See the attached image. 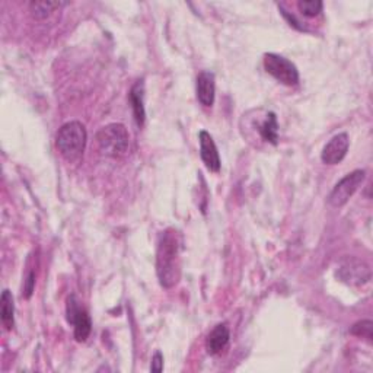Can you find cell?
Listing matches in <instances>:
<instances>
[{
    "label": "cell",
    "mask_w": 373,
    "mask_h": 373,
    "mask_svg": "<svg viewBox=\"0 0 373 373\" xmlns=\"http://www.w3.org/2000/svg\"><path fill=\"white\" fill-rule=\"evenodd\" d=\"M181 235L175 229L161 233L156 251V274L162 287L172 289L181 279Z\"/></svg>",
    "instance_id": "obj_1"
},
{
    "label": "cell",
    "mask_w": 373,
    "mask_h": 373,
    "mask_svg": "<svg viewBox=\"0 0 373 373\" xmlns=\"http://www.w3.org/2000/svg\"><path fill=\"white\" fill-rule=\"evenodd\" d=\"M88 142V133L80 121H69L59 129L56 136V146L60 155L71 163H78Z\"/></svg>",
    "instance_id": "obj_2"
},
{
    "label": "cell",
    "mask_w": 373,
    "mask_h": 373,
    "mask_svg": "<svg viewBox=\"0 0 373 373\" xmlns=\"http://www.w3.org/2000/svg\"><path fill=\"white\" fill-rule=\"evenodd\" d=\"M96 145L102 155L109 158H121L127 154L130 134L120 122H111L96 133Z\"/></svg>",
    "instance_id": "obj_3"
},
{
    "label": "cell",
    "mask_w": 373,
    "mask_h": 373,
    "mask_svg": "<svg viewBox=\"0 0 373 373\" xmlns=\"http://www.w3.org/2000/svg\"><path fill=\"white\" fill-rule=\"evenodd\" d=\"M264 69L269 75L286 87H295L299 84V71L290 60L274 53L264 54Z\"/></svg>",
    "instance_id": "obj_4"
},
{
    "label": "cell",
    "mask_w": 373,
    "mask_h": 373,
    "mask_svg": "<svg viewBox=\"0 0 373 373\" xmlns=\"http://www.w3.org/2000/svg\"><path fill=\"white\" fill-rule=\"evenodd\" d=\"M365 178H366V172L363 170H356L345 175L336 184L333 191L329 192L328 203L333 207H343L353 197V194L358 190V187L363 184Z\"/></svg>",
    "instance_id": "obj_5"
},
{
    "label": "cell",
    "mask_w": 373,
    "mask_h": 373,
    "mask_svg": "<svg viewBox=\"0 0 373 373\" xmlns=\"http://www.w3.org/2000/svg\"><path fill=\"white\" fill-rule=\"evenodd\" d=\"M66 313H67V321L71 322L75 328L76 341L79 343L87 341L92 331V321L87 309H84L79 305V300L76 299L75 295H72L67 299Z\"/></svg>",
    "instance_id": "obj_6"
},
{
    "label": "cell",
    "mask_w": 373,
    "mask_h": 373,
    "mask_svg": "<svg viewBox=\"0 0 373 373\" xmlns=\"http://www.w3.org/2000/svg\"><path fill=\"white\" fill-rule=\"evenodd\" d=\"M337 278L352 286H363L370 280V269L365 261L357 258L345 260L337 271Z\"/></svg>",
    "instance_id": "obj_7"
},
{
    "label": "cell",
    "mask_w": 373,
    "mask_h": 373,
    "mask_svg": "<svg viewBox=\"0 0 373 373\" xmlns=\"http://www.w3.org/2000/svg\"><path fill=\"white\" fill-rule=\"evenodd\" d=\"M350 147V139L347 133H340L334 136L322 149L321 159L327 165H337L340 163L345 155H347Z\"/></svg>",
    "instance_id": "obj_8"
},
{
    "label": "cell",
    "mask_w": 373,
    "mask_h": 373,
    "mask_svg": "<svg viewBox=\"0 0 373 373\" xmlns=\"http://www.w3.org/2000/svg\"><path fill=\"white\" fill-rule=\"evenodd\" d=\"M199 140H200V156L203 163L206 165V168L212 172H219L220 167H222V162H220L219 150L212 134L209 131L201 130L199 133Z\"/></svg>",
    "instance_id": "obj_9"
},
{
    "label": "cell",
    "mask_w": 373,
    "mask_h": 373,
    "mask_svg": "<svg viewBox=\"0 0 373 373\" xmlns=\"http://www.w3.org/2000/svg\"><path fill=\"white\" fill-rule=\"evenodd\" d=\"M197 100L203 107H212L216 96V80L212 72H200L196 84Z\"/></svg>",
    "instance_id": "obj_10"
},
{
    "label": "cell",
    "mask_w": 373,
    "mask_h": 373,
    "mask_svg": "<svg viewBox=\"0 0 373 373\" xmlns=\"http://www.w3.org/2000/svg\"><path fill=\"white\" fill-rule=\"evenodd\" d=\"M229 340H230L229 327L226 324L216 325L212 329V333L209 334V337H207V341H206L207 353L212 354V356L222 353L226 349V345L229 344Z\"/></svg>",
    "instance_id": "obj_11"
},
{
    "label": "cell",
    "mask_w": 373,
    "mask_h": 373,
    "mask_svg": "<svg viewBox=\"0 0 373 373\" xmlns=\"http://www.w3.org/2000/svg\"><path fill=\"white\" fill-rule=\"evenodd\" d=\"M129 100L133 108V116L136 122L142 127L145 121H146V109H145V84L143 80H137L133 85L130 93H129Z\"/></svg>",
    "instance_id": "obj_12"
},
{
    "label": "cell",
    "mask_w": 373,
    "mask_h": 373,
    "mask_svg": "<svg viewBox=\"0 0 373 373\" xmlns=\"http://www.w3.org/2000/svg\"><path fill=\"white\" fill-rule=\"evenodd\" d=\"M257 130L260 137L264 142L275 146L279 143V122H278V116L273 111L266 113L264 118H262L257 124Z\"/></svg>",
    "instance_id": "obj_13"
},
{
    "label": "cell",
    "mask_w": 373,
    "mask_h": 373,
    "mask_svg": "<svg viewBox=\"0 0 373 373\" xmlns=\"http://www.w3.org/2000/svg\"><path fill=\"white\" fill-rule=\"evenodd\" d=\"M0 315H2V324L8 331L15 325V302L9 289H5L2 298H0Z\"/></svg>",
    "instance_id": "obj_14"
},
{
    "label": "cell",
    "mask_w": 373,
    "mask_h": 373,
    "mask_svg": "<svg viewBox=\"0 0 373 373\" xmlns=\"http://www.w3.org/2000/svg\"><path fill=\"white\" fill-rule=\"evenodd\" d=\"M67 3L64 2H33L30 5L33 15L38 19H44L50 17V13L56 9H60L62 6H66Z\"/></svg>",
    "instance_id": "obj_15"
},
{
    "label": "cell",
    "mask_w": 373,
    "mask_h": 373,
    "mask_svg": "<svg viewBox=\"0 0 373 373\" xmlns=\"http://www.w3.org/2000/svg\"><path fill=\"white\" fill-rule=\"evenodd\" d=\"M298 8L302 12V15H305L308 18H315L322 12L324 5L320 0H300L298 3Z\"/></svg>",
    "instance_id": "obj_16"
},
{
    "label": "cell",
    "mask_w": 373,
    "mask_h": 373,
    "mask_svg": "<svg viewBox=\"0 0 373 373\" xmlns=\"http://www.w3.org/2000/svg\"><path fill=\"white\" fill-rule=\"evenodd\" d=\"M350 333L356 337H362V338H366L369 343L372 341L373 338V322L370 320H363V321H358L356 322Z\"/></svg>",
    "instance_id": "obj_17"
},
{
    "label": "cell",
    "mask_w": 373,
    "mask_h": 373,
    "mask_svg": "<svg viewBox=\"0 0 373 373\" xmlns=\"http://www.w3.org/2000/svg\"><path fill=\"white\" fill-rule=\"evenodd\" d=\"M34 287H35V273L30 271L28 275H26L25 283H24V298L30 299L34 293Z\"/></svg>",
    "instance_id": "obj_18"
},
{
    "label": "cell",
    "mask_w": 373,
    "mask_h": 373,
    "mask_svg": "<svg viewBox=\"0 0 373 373\" xmlns=\"http://www.w3.org/2000/svg\"><path fill=\"white\" fill-rule=\"evenodd\" d=\"M152 372H162L163 370V356L161 352H156L152 357V365H150Z\"/></svg>",
    "instance_id": "obj_19"
}]
</instances>
